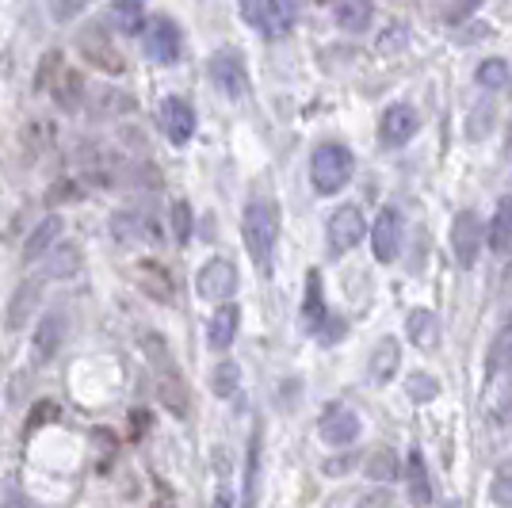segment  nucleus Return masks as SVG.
I'll return each mask as SVG.
<instances>
[{"label":"nucleus","mask_w":512,"mask_h":508,"mask_svg":"<svg viewBox=\"0 0 512 508\" xmlns=\"http://www.w3.org/2000/svg\"><path fill=\"white\" fill-rule=\"evenodd\" d=\"M237 321H241V310L237 306H222L218 314L211 318V329H207V340H211V348L218 352H226L237 337Z\"/></svg>","instance_id":"nucleus-23"},{"label":"nucleus","mask_w":512,"mask_h":508,"mask_svg":"<svg viewBox=\"0 0 512 508\" xmlns=\"http://www.w3.org/2000/svg\"><path fill=\"white\" fill-rule=\"evenodd\" d=\"M409 329V340L421 348V352H432L436 344H440V318L432 314V310H413L406 321Z\"/></svg>","instance_id":"nucleus-19"},{"label":"nucleus","mask_w":512,"mask_h":508,"mask_svg":"<svg viewBox=\"0 0 512 508\" xmlns=\"http://www.w3.org/2000/svg\"><path fill=\"white\" fill-rule=\"evenodd\" d=\"M161 130L169 134V142H176V146L192 142V134H195L192 104H188V100H180V96H169V100L161 104Z\"/></svg>","instance_id":"nucleus-11"},{"label":"nucleus","mask_w":512,"mask_h":508,"mask_svg":"<svg viewBox=\"0 0 512 508\" xmlns=\"http://www.w3.org/2000/svg\"><path fill=\"white\" fill-rule=\"evenodd\" d=\"M398 356H402V348H398V340L394 337H383L375 344V356L367 363V375L375 386H386V382L398 375Z\"/></svg>","instance_id":"nucleus-17"},{"label":"nucleus","mask_w":512,"mask_h":508,"mask_svg":"<svg viewBox=\"0 0 512 508\" xmlns=\"http://www.w3.org/2000/svg\"><path fill=\"white\" fill-rule=\"evenodd\" d=\"M77 165H81V176H88L92 184H115V180H123V157L119 153H111L107 146H81L77 153Z\"/></svg>","instance_id":"nucleus-4"},{"label":"nucleus","mask_w":512,"mask_h":508,"mask_svg":"<svg viewBox=\"0 0 512 508\" xmlns=\"http://www.w3.org/2000/svg\"><path fill=\"white\" fill-rule=\"evenodd\" d=\"M478 85L490 88V92H501V88H509L512 81V65L505 62V58H486V62L478 65Z\"/></svg>","instance_id":"nucleus-29"},{"label":"nucleus","mask_w":512,"mask_h":508,"mask_svg":"<svg viewBox=\"0 0 512 508\" xmlns=\"http://www.w3.org/2000/svg\"><path fill=\"white\" fill-rule=\"evenodd\" d=\"M35 302H39V283H20V291L8 306V329H23L31 310H35Z\"/></svg>","instance_id":"nucleus-27"},{"label":"nucleus","mask_w":512,"mask_h":508,"mask_svg":"<svg viewBox=\"0 0 512 508\" xmlns=\"http://www.w3.org/2000/svg\"><path fill=\"white\" fill-rule=\"evenodd\" d=\"M180 46H184L180 27L172 20H165V16H157V20L146 27V58H150V62H161V65L176 62V58H180Z\"/></svg>","instance_id":"nucleus-8"},{"label":"nucleus","mask_w":512,"mask_h":508,"mask_svg":"<svg viewBox=\"0 0 512 508\" xmlns=\"http://www.w3.org/2000/svg\"><path fill=\"white\" fill-rule=\"evenodd\" d=\"M241 233H245V249H249L256 268H260V276H268L279 237V211L268 199H253L245 207V218H241Z\"/></svg>","instance_id":"nucleus-1"},{"label":"nucleus","mask_w":512,"mask_h":508,"mask_svg":"<svg viewBox=\"0 0 512 508\" xmlns=\"http://www.w3.org/2000/svg\"><path fill=\"white\" fill-rule=\"evenodd\" d=\"M50 92H54V100H58L62 111H77L81 100H85V81L73 69H58V77L50 81Z\"/></svg>","instance_id":"nucleus-20"},{"label":"nucleus","mask_w":512,"mask_h":508,"mask_svg":"<svg viewBox=\"0 0 512 508\" xmlns=\"http://www.w3.org/2000/svg\"><path fill=\"white\" fill-rule=\"evenodd\" d=\"M299 20V0H264V31L268 35H287Z\"/></svg>","instance_id":"nucleus-21"},{"label":"nucleus","mask_w":512,"mask_h":508,"mask_svg":"<svg viewBox=\"0 0 512 508\" xmlns=\"http://www.w3.org/2000/svg\"><path fill=\"white\" fill-rule=\"evenodd\" d=\"M214 508H230V493H226V489L214 497Z\"/></svg>","instance_id":"nucleus-40"},{"label":"nucleus","mask_w":512,"mask_h":508,"mask_svg":"<svg viewBox=\"0 0 512 508\" xmlns=\"http://www.w3.org/2000/svg\"><path fill=\"white\" fill-rule=\"evenodd\" d=\"M417 130H421V115H417V107H409V104L386 107L383 127H379V134H383L386 146H406Z\"/></svg>","instance_id":"nucleus-12"},{"label":"nucleus","mask_w":512,"mask_h":508,"mask_svg":"<svg viewBox=\"0 0 512 508\" xmlns=\"http://www.w3.org/2000/svg\"><path fill=\"white\" fill-rule=\"evenodd\" d=\"M134 279H138V287H142L150 298H157V302H172V279L157 260H138V264H134Z\"/></svg>","instance_id":"nucleus-16"},{"label":"nucleus","mask_w":512,"mask_h":508,"mask_svg":"<svg viewBox=\"0 0 512 508\" xmlns=\"http://www.w3.org/2000/svg\"><path fill=\"white\" fill-rule=\"evenodd\" d=\"M62 218L58 214H50V218H43L35 230H31V237H27V245H23V260L31 264V260H43L54 245H58V237H62Z\"/></svg>","instance_id":"nucleus-15"},{"label":"nucleus","mask_w":512,"mask_h":508,"mask_svg":"<svg viewBox=\"0 0 512 508\" xmlns=\"http://www.w3.org/2000/svg\"><path fill=\"white\" fill-rule=\"evenodd\" d=\"M321 440L333 447H348L356 444V436H360V417L352 413V409H341V405H329L325 413H321V424H318Z\"/></svg>","instance_id":"nucleus-9"},{"label":"nucleus","mask_w":512,"mask_h":508,"mask_svg":"<svg viewBox=\"0 0 512 508\" xmlns=\"http://www.w3.org/2000/svg\"><path fill=\"white\" fill-rule=\"evenodd\" d=\"M310 180L321 195H337V191L352 180V153L337 142H325V146L314 149L310 157Z\"/></svg>","instance_id":"nucleus-2"},{"label":"nucleus","mask_w":512,"mask_h":508,"mask_svg":"<svg viewBox=\"0 0 512 508\" xmlns=\"http://www.w3.org/2000/svg\"><path fill=\"white\" fill-rule=\"evenodd\" d=\"M157 394H161V402L169 405L176 417H184V413H188V394H184V382L176 379V375H165L161 386H157Z\"/></svg>","instance_id":"nucleus-32"},{"label":"nucleus","mask_w":512,"mask_h":508,"mask_svg":"<svg viewBox=\"0 0 512 508\" xmlns=\"http://www.w3.org/2000/svg\"><path fill=\"white\" fill-rule=\"evenodd\" d=\"M241 386V371H237V363H218L211 375V390L218 398H234V390Z\"/></svg>","instance_id":"nucleus-33"},{"label":"nucleus","mask_w":512,"mask_h":508,"mask_svg":"<svg viewBox=\"0 0 512 508\" xmlns=\"http://www.w3.org/2000/svg\"><path fill=\"white\" fill-rule=\"evenodd\" d=\"M211 77L214 85L222 88L226 96H241L245 92V85H249V73H245V58L237 54L234 46H222L218 54L211 58Z\"/></svg>","instance_id":"nucleus-7"},{"label":"nucleus","mask_w":512,"mask_h":508,"mask_svg":"<svg viewBox=\"0 0 512 508\" xmlns=\"http://www.w3.org/2000/svg\"><path fill=\"white\" fill-rule=\"evenodd\" d=\"M406 390L413 402H432V398L440 394V382L432 379V375H421V371H417V375H409Z\"/></svg>","instance_id":"nucleus-35"},{"label":"nucleus","mask_w":512,"mask_h":508,"mask_svg":"<svg viewBox=\"0 0 512 508\" xmlns=\"http://www.w3.org/2000/svg\"><path fill=\"white\" fill-rule=\"evenodd\" d=\"M153 508H172V505H165V501H161V505H153Z\"/></svg>","instance_id":"nucleus-44"},{"label":"nucleus","mask_w":512,"mask_h":508,"mask_svg":"<svg viewBox=\"0 0 512 508\" xmlns=\"http://www.w3.org/2000/svg\"><path fill=\"white\" fill-rule=\"evenodd\" d=\"M367 474H371V478H383V482L398 478V463H394V455H390V451H375V455L367 459Z\"/></svg>","instance_id":"nucleus-36"},{"label":"nucleus","mask_w":512,"mask_h":508,"mask_svg":"<svg viewBox=\"0 0 512 508\" xmlns=\"http://www.w3.org/2000/svg\"><path fill=\"white\" fill-rule=\"evenodd\" d=\"M321 325H329V310H325V295H321L318 272L306 279V298H302V329L318 337Z\"/></svg>","instance_id":"nucleus-18"},{"label":"nucleus","mask_w":512,"mask_h":508,"mask_svg":"<svg viewBox=\"0 0 512 508\" xmlns=\"http://www.w3.org/2000/svg\"><path fill=\"white\" fill-rule=\"evenodd\" d=\"M448 508H459V505H448Z\"/></svg>","instance_id":"nucleus-45"},{"label":"nucleus","mask_w":512,"mask_h":508,"mask_svg":"<svg viewBox=\"0 0 512 508\" xmlns=\"http://www.w3.org/2000/svg\"><path fill=\"white\" fill-rule=\"evenodd\" d=\"M509 153H512V123H509Z\"/></svg>","instance_id":"nucleus-43"},{"label":"nucleus","mask_w":512,"mask_h":508,"mask_svg":"<svg viewBox=\"0 0 512 508\" xmlns=\"http://www.w3.org/2000/svg\"><path fill=\"white\" fill-rule=\"evenodd\" d=\"M493 413H497V417H509L512 413V367L505 371V382H501V390H497V398H493Z\"/></svg>","instance_id":"nucleus-38"},{"label":"nucleus","mask_w":512,"mask_h":508,"mask_svg":"<svg viewBox=\"0 0 512 508\" xmlns=\"http://www.w3.org/2000/svg\"><path fill=\"white\" fill-rule=\"evenodd\" d=\"M509 245H512V195H505V199H501V207H497V214H493V222H490V249L505 253Z\"/></svg>","instance_id":"nucleus-28"},{"label":"nucleus","mask_w":512,"mask_h":508,"mask_svg":"<svg viewBox=\"0 0 512 508\" xmlns=\"http://www.w3.org/2000/svg\"><path fill=\"white\" fill-rule=\"evenodd\" d=\"M490 497H493V501H497L501 508H512V459H509V463H501L497 470H493Z\"/></svg>","instance_id":"nucleus-34"},{"label":"nucleus","mask_w":512,"mask_h":508,"mask_svg":"<svg viewBox=\"0 0 512 508\" xmlns=\"http://www.w3.org/2000/svg\"><path fill=\"white\" fill-rule=\"evenodd\" d=\"M398 245H402V218H398L394 207H386V211L375 218V226H371L375 260H379V264H390V260L398 256Z\"/></svg>","instance_id":"nucleus-10"},{"label":"nucleus","mask_w":512,"mask_h":508,"mask_svg":"<svg viewBox=\"0 0 512 508\" xmlns=\"http://www.w3.org/2000/svg\"><path fill=\"white\" fill-rule=\"evenodd\" d=\"M325 241H329V253H348V249H356L363 241V214L356 207H337V211L329 214V226H325Z\"/></svg>","instance_id":"nucleus-6"},{"label":"nucleus","mask_w":512,"mask_h":508,"mask_svg":"<svg viewBox=\"0 0 512 508\" xmlns=\"http://www.w3.org/2000/svg\"><path fill=\"white\" fill-rule=\"evenodd\" d=\"M65 340V318L58 314V310H50L39 325H35V337H31V348H35V360L46 363L54 360V352L62 348Z\"/></svg>","instance_id":"nucleus-13"},{"label":"nucleus","mask_w":512,"mask_h":508,"mask_svg":"<svg viewBox=\"0 0 512 508\" xmlns=\"http://www.w3.org/2000/svg\"><path fill=\"white\" fill-rule=\"evenodd\" d=\"M0 508H27V505H23L20 497H8V501H0Z\"/></svg>","instance_id":"nucleus-41"},{"label":"nucleus","mask_w":512,"mask_h":508,"mask_svg":"<svg viewBox=\"0 0 512 508\" xmlns=\"http://www.w3.org/2000/svg\"><path fill=\"white\" fill-rule=\"evenodd\" d=\"M371 16H375L371 0H337V4H333V20H337V27H344V31H367Z\"/></svg>","instance_id":"nucleus-22"},{"label":"nucleus","mask_w":512,"mask_h":508,"mask_svg":"<svg viewBox=\"0 0 512 508\" xmlns=\"http://www.w3.org/2000/svg\"><path fill=\"white\" fill-rule=\"evenodd\" d=\"M474 4H478V0H459V16H463V12H470Z\"/></svg>","instance_id":"nucleus-42"},{"label":"nucleus","mask_w":512,"mask_h":508,"mask_svg":"<svg viewBox=\"0 0 512 508\" xmlns=\"http://www.w3.org/2000/svg\"><path fill=\"white\" fill-rule=\"evenodd\" d=\"M512 367V318H505V325L497 329V337L490 344V360H486V375L497 379Z\"/></svg>","instance_id":"nucleus-24"},{"label":"nucleus","mask_w":512,"mask_h":508,"mask_svg":"<svg viewBox=\"0 0 512 508\" xmlns=\"http://www.w3.org/2000/svg\"><path fill=\"white\" fill-rule=\"evenodd\" d=\"M111 233L119 245H134V241L157 237V222H150L142 211H115L111 214Z\"/></svg>","instance_id":"nucleus-14"},{"label":"nucleus","mask_w":512,"mask_h":508,"mask_svg":"<svg viewBox=\"0 0 512 508\" xmlns=\"http://www.w3.org/2000/svg\"><path fill=\"white\" fill-rule=\"evenodd\" d=\"M241 16L253 27H264V0H241Z\"/></svg>","instance_id":"nucleus-39"},{"label":"nucleus","mask_w":512,"mask_h":508,"mask_svg":"<svg viewBox=\"0 0 512 508\" xmlns=\"http://www.w3.org/2000/svg\"><path fill=\"white\" fill-rule=\"evenodd\" d=\"M409 493L417 505H428L432 501V486H428V474H425V459L413 451L409 455Z\"/></svg>","instance_id":"nucleus-31"},{"label":"nucleus","mask_w":512,"mask_h":508,"mask_svg":"<svg viewBox=\"0 0 512 508\" xmlns=\"http://www.w3.org/2000/svg\"><path fill=\"white\" fill-rule=\"evenodd\" d=\"M111 23L123 35H138L146 27V8L138 0H111Z\"/></svg>","instance_id":"nucleus-26"},{"label":"nucleus","mask_w":512,"mask_h":508,"mask_svg":"<svg viewBox=\"0 0 512 508\" xmlns=\"http://www.w3.org/2000/svg\"><path fill=\"white\" fill-rule=\"evenodd\" d=\"M172 230H176V241H180V245L192 237V207H188L184 199L172 203Z\"/></svg>","instance_id":"nucleus-37"},{"label":"nucleus","mask_w":512,"mask_h":508,"mask_svg":"<svg viewBox=\"0 0 512 508\" xmlns=\"http://www.w3.org/2000/svg\"><path fill=\"white\" fill-rule=\"evenodd\" d=\"M482 241H486V226L474 211H463L455 222H451V249H455V260L459 268H470L478 253H482Z\"/></svg>","instance_id":"nucleus-3"},{"label":"nucleus","mask_w":512,"mask_h":508,"mask_svg":"<svg viewBox=\"0 0 512 508\" xmlns=\"http://www.w3.org/2000/svg\"><path fill=\"white\" fill-rule=\"evenodd\" d=\"M195 287H199V295H203V298L222 302V298H230L237 291V268L226 260V256H211V260L199 268Z\"/></svg>","instance_id":"nucleus-5"},{"label":"nucleus","mask_w":512,"mask_h":508,"mask_svg":"<svg viewBox=\"0 0 512 508\" xmlns=\"http://www.w3.org/2000/svg\"><path fill=\"white\" fill-rule=\"evenodd\" d=\"M81 46H85V58L92 65H100V69H107V73H119V69H123V58L111 50V43H107L100 31L81 35Z\"/></svg>","instance_id":"nucleus-25"},{"label":"nucleus","mask_w":512,"mask_h":508,"mask_svg":"<svg viewBox=\"0 0 512 508\" xmlns=\"http://www.w3.org/2000/svg\"><path fill=\"white\" fill-rule=\"evenodd\" d=\"M77 268H81V253H77V245H62V249H54V253H50L46 276L69 279V276H77Z\"/></svg>","instance_id":"nucleus-30"}]
</instances>
